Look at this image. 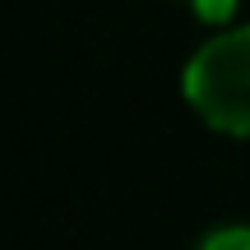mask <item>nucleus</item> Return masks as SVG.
I'll return each mask as SVG.
<instances>
[{
    "instance_id": "nucleus-2",
    "label": "nucleus",
    "mask_w": 250,
    "mask_h": 250,
    "mask_svg": "<svg viewBox=\"0 0 250 250\" xmlns=\"http://www.w3.org/2000/svg\"><path fill=\"white\" fill-rule=\"evenodd\" d=\"M199 250H250V227H218L204 236Z\"/></svg>"
},
{
    "instance_id": "nucleus-1",
    "label": "nucleus",
    "mask_w": 250,
    "mask_h": 250,
    "mask_svg": "<svg viewBox=\"0 0 250 250\" xmlns=\"http://www.w3.org/2000/svg\"><path fill=\"white\" fill-rule=\"evenodd\" d=\"M186 98L213 130L250 134V28L223 33L190 56Z\"/></svg>"
},
{
    "instance_id": "nucleus-3",
    "label": "nucleus",
    "mask_w": 250,
    "mask_h": 250,
    "mask_svg": "<svg viewBox=\"0 0 250 250\" xmlns=\"http://www.w3.org/2000/svg\"><path fill=\"white\" fill-rule=\"evenodd\" d=\"M195 9L204 19H227V14H232V0H195Z\"/></svg>"
}]
</instances>
